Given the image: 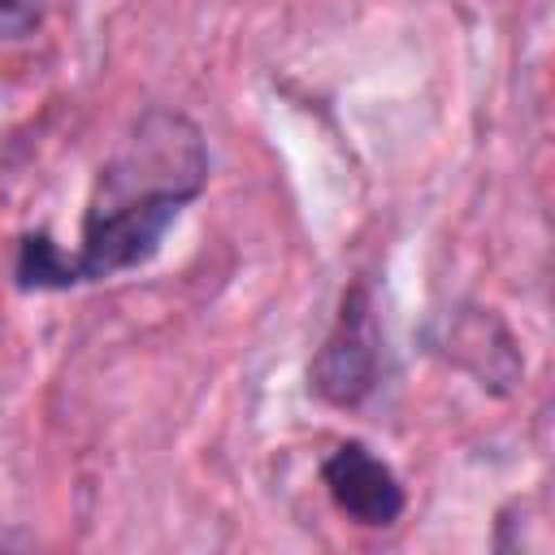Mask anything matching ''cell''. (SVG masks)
Instances as JSON below:
<instances>
[{
  "mask_svg": "<svg viewBox=\"0 0 555 555\" xmlns=\"http://www.w3.org/2000/svg\"><path fill=\"white\" fill-rule=\"evenodd\" d=\"M48 0H0V39H17L39 26Z\"/></svg>",
  "mask_w": 555,
  "mask_h": 555,
  "instance_id": "cell-5",
  "label": "cell"
},
{
  "mask_svg": "<svg viewBox=\"0 0 555 555\" xmlns=\"http://www.w3.org/2000/svg\"><path fill=\"white\" fill-rule=\"evenodd\" d=\"M204 182V130L178 108H147L95 178L82 247L69 256L74 286L147 264Z\"/></svg>",
  "mask_w": 555,
  "mask_h": 555,
  "instance_id": "cell-1",
  "label": "cell"
},
{
  "mask_svg": "<svg viewBox=\"0 0 555 555\" xmlns=\"http://www.w3.org/2000/svg\"><path fill=\"white\" fill-rule=\"evenodd\" d=\"M321 481L334 499V507L364 525V529H386L403 512V486L386 460H377L364 442H343L330 451L321 464Z\"/></svg>",
  "mask_w": 555,
  "mask_h": 555,
  "instance_id": "cell-3",
  "label": "cell"
},
{
  "mask_svg": "<svg viewBox=\"0 0 555 555\" xmlns=\"http://www.w3.org/2000/svg\"><path fill=\"white\" fill-rule=\"evenodd\" d=\"M377 369H382V334H377L373 299L364 286H351L343 295L330 338L321 343V351L312 360V386L321 399H330L338 408H356L373 395Z\"/></svg>",
  "mask_w": 555,
  "mask_h": 555,
  "instance_id": "cell-2",
  "label": "cell"
},
{
  "mask_svg": "<svg viewBox=\"0 0 555 555\" xmlns=\"http://www.w3.org/2000/svg\"><path fill=\"white\" fill-rule=\"evenodd\" d=\"M17 286L26 291H65L74 286L69 251H61L48 234H26L17 251Z\"/></svg>",
  "mask_w": 555,
  "mask_h": 555,
  "instance_id": "cell-4",
  "label": "cell"
}]
</instances>
